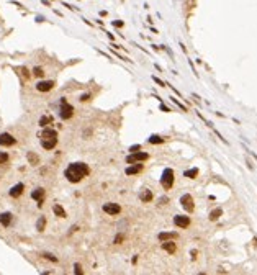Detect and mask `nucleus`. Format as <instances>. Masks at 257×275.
Returning <instances> with one entry per match:
<instances>
[{"label":"nucleus","instance_id":"1","mask_svg":"<svg viewBox=\"0 0 257 275\" xmlns=\"http://www.w3.org/2000/svg\"><path fill=\"white\" fill-rule=\"evenodd\" d=\"M64 175H66V179L69 180V182L77 183V182H80L85 175H88V167H87V164H84V162H74L66 169Z\"/></svg>","mask_w":257,"mask_h":275},{"label":"nucleus","instance_id":"2","mask_svg":"<svg viewBox=\"0 0 257 275\" xmlns=\"http://www.w3.org/2000/svg\"><path fill=\"white\" fill-rule=\"evenodd\" d=\"M74 115V107L67 103L66 98H61V107H59V116L62 120H69Z\"/></svg>","mask_w":257,"mask_h":275},{"label":"nucleus","instance_id":"3","mask_svg":"<svg viewBox=\"0 0 257 275\" xmlns=\"http://www.w3.org/2000/svg\"><path fill=\"white\" fill-rule=\"evenodd\" d=\"M161 183L166 190H169V188L174 185V170H172V169H164L162 177H161Z\"/></svg>","mask_w":257,"mask_h":275},{"label":"nucleus","instance_id":"4","mask_svg":"<svg viewBox=\"0 0 257 275\" xmlns=\"http://www.w3.org/2000/svg\"><path fill=\"white\" fill-rule=\"evenodd\" d=\"M180 205H182V206L188 213H192V211H193V208H195V205H193V198H192V195H188V193L182 195V198H180Z\"/></svg>","mask_w":257,"mask_h":275},{"label":"nucleus","instance_id":"5","mask_svg":"<svg viewBox=\"0 0 257 275\" xmlns=\"http://www.w3.org/2000/svg\"><path fill=\"white\" fill-rule=\"evenodd\" d=\"M149 157L147 152H133L131 156L126 157V162L128 164H133V162H141V161H146V159Z\"/></svg>","mask_w":257,"mask_h":275},{"label":"nucleus","instance_id":"6","mask_svg":"<svg viewBox=\"0 0 257 275\" xmlns=\"http://www.w3.org/2000/svg\"><path fill=\"white\" fill-rule=\"evenodd\" d=\"M103 211L105 213H108V215H118V213L121 211V206L118 203H105L103 205Z\"/></svg>","mask_w":257,"mask_h":275},{"label":"nucleus","instance_id":"7","mask_svg":"<svg viewBox=\"0 0 257 275\" xmlns=\"http://www.w3.org/2000/svg\"><path fill=\"white\" fill-rule=\"evenodd\" d=\"M174 224L178 226V228H187V226L190 224V218L182 216V215H177V216H174Z\"/></svg>","mask_w":257,"mask_h":275},{"label":"nucleus","instance_id":"8","mask_svg":"<svg viewBox=\"0 0 257 275\" xmlns=\"http://www.w3.org/2000/svg\"><path fill=\"white\" fill-rule=\"evenodd\" d=\"M0 144L2 146H13L15 144V138L8 133H2L0 134Z\"/></svg>","mask_w":257,"mask_h":275},{"label":"nucleus","instance_id":"9","mask_svg":"<svg viewBox=\"0 0 257 275\" xmlns=\"http://www.w3.org/2000/svg\"><path fill=\"white\" fill-rule=\"evenodd\" d=\"M53 87H54V82H53V80H41V82L36 83V88H38L39 92H49Z\"/></svg>","mask_w":257,"mask_h":275},{"label":"nucleus","instance_id":"10","mask_svg":"<svg viewBox=\"0 0 257 275\" xmlns=\"http://www.w3.org/2000/svg\"><path fill=\"white\" fill-rule=\"evenodd\" d=\"M31 198L38 201V206H41V205H43V198H44V190H43V188H36V190H33Z\"/></svg>","mask_w":257,"mask_h":275},{"label":"nucleus","instance_id":"11","mask_svg":"<svg viewBox=\"0 0 257 275\" xmlns=\"http://www.w3.org/2000/svg\"><path fill=\"white\" fill-rule=\"evenodd\" d=\"M23 190H25V185L23 183H17L15 187H12V190H10V196H13V198H17V196H20L21 193H23Z\"/></svg>","mask_w":257,"mask_h":275},{"label":"nucleus","instance_id":"12","mask_svg":"<svg viewBox=\"0 0 257 275\" xmlns=\"http://www.w3.org/2000/svg\"><path fill=\"white\" fill-rule=\"evenodd\" d=\"M54 138H58V133L51 128H44L41 133V139H54Z\"/></svg>","mask_w":257,"mask_h":275},{"label":"nucleus","instance_id":"13","mask_svg":"<svg viewBox=\"0 0 257 275\" xmlns=\"http://www.w3.org/2000/svg\"><path fill=\"white\" fill-rule=\"evenodd\" d=\"M56 144H58V138H54V139H41V146L44 149H53Z\"/></svg>","mask_w":257,"mask_h":275},{"label":"nucleus","instance_id":"14","mask_svg":"<svg viewBox=\"0 0 257 275\" xmlns=\"http://www.w3.org/2000/svg\"><path fill=\"white\" fill-rule=\"evenodd\" d=\"M10 223H12V213H2L0 215V224L7 228Z\"/></svg>","mask_w":257,"mask_h":275},{"label":"nucleus","instance_id":"15","mask_svg":"<svg viewBox=\"0 0 257 275\" xmlns=\"http://www.w3.org/2000/svg\"><path fill=\"white\" fill-rule=\"evenodd\" d=\"M162 249L167 250V252H170V254H174V252H175V244L170 241V239H169V241H164V242H162Z\"/></svg>","mask_w":257,"mask_h":275},{"label":"nucleus","instance_id":"16","mask_svg":"<svg viewBox=\"0 0 257 275\" xmlns=\"http://www.w3.org/2000/svg\"><path fill=\"white\" fill-rule=\"evenodd\" d=\"M139 198H141V201H144V203H147V201H151L152 200V192L151 190H143L141 192V195H139Z\"/></svg>","mask_w":257,"mask_h":275},{"label":"nucleus","instance_id":"17","mask_svg":"<svg viewBox=\"0 0 257 275\" xmlns=\"http://www.w3.org/2000/svg\"><path fill=\"white\" fill-rule=\"evenodd\" d=\"M157 238H159V241H161V242H164V241H169V239H175V238H177V234H175V233H161Z\"/></svg>","mask_w":257,"mask_h":275},{"label":"nucleus","instance_id":"18","mask_svg":"<svg viewBox=\"0 0 257 275\" xmlns=\"http://www.w3.org/2000/svg\"><path fill=\"white\" fill-rule=\"evenodd\" d=\"M53 211H54V215H56V216L66 218V211H64V208H62L61 205H54V206H53Z\"/></svg>","mask_w":257,"mask_h":275},{"label":"nucleus","instance_id":"19","mask_svg":"<svg viewBox=\"0 0 257 275\" xmlns=\"http://www.w3.org/2000/svg\"><path fill=\"white\" fill-rule=\"evenodd\" d=\"M143 170V166L141 164H138V166H131L126 169V175H133V174H138V172Z\"/></svg>","mask_w":257,"mask_h":275},{"label":"nucleus","instance_id":"20","mask_svg":"<svg viewBox=\"0 0 257 275\" xmlns=\"http://www.w3.org/2000/svg\"><path fill=\"white\" fill-rule=\"evenodd\" d=\"M221 215H223V210H221V208H216V210H213V211L210 213V220H211V221H216L218 218L221 216Z\"/></svg>","mask_w":257,"mask_h":275},{"label":"nucleus","instance_id":"21","mask_svg":"<svg viewBox=\"0 0 257 275\" xmlns=\"http://www.w3.org/2000/svg\"><path fill=\"white\" fill-rule=\"evenodd\" d=\"M185 177H188V179H195L197 175H198V169H190V170H185Z\"/></svg>","mask_w":257,"mask_h":275},{"label":"nucleus","instance_id":"22","mask_svg":"<svg viewBox=\"0 0 257 275\" xmlns=\"http://www.w3.org/2000/svg\"><path fill=\"white\" fill-rule=\"evenodd\" d=\"M44 226H46V218L41 216L39 220H38V223H36V229H38V231H43V229H44Z\"/></svg>","mask_w":257,"mask_h":275},{"label":"nucleus","instance_id":"23","mask_svg":"<svg viewBox=\"0 0 257 275\" xmlns=\"http://www.w3.org/2000/svg\"><path fill=\"white\" fill-rule=\"evenodd\" d=\"M164 139H162L161 136H157V134H152V136L149 138V142L151 144H159V142H162Z\"/></svg>","mask_w":257,"mask_h":275},{"label":"nucleus","instance_id":"24","mask_svg":"<svg viewBox=\"0 0 257 275\" xmlns=\"http://www.w3.org/2000/svg\"><path fill=\"white\" fill-rule=\"evenodd\" d=\"M28 161L33 164V166H36V164L39 162V157H38L36 154H33V152H29V154H28Z\"/></svg>","mask_w":257,"mask_h":275},{"label":"nucleus","instance_id":"25","mask_svg":"<svg viewBox=\"0 0 257 275\" xmlns=\"http://www.w3.org/2000/svg\"><path fill=\"white\" fill-rule=\"evenodd\" d=\"M51 121H53L51 116H43L41 120H39V126H48V123H51Z\"/></svg>","mask_w":257,"mask_h":275},{"label":"nucleus","instance_id":"26","mask_svg":"<svg viewBox=\"0 0 257 275\" xmlns=\"http://www.w3.org/2000/svg\"><path fill=\"white\" fill-rule=\"evenodd\" d=\"M33 74L36 75V77H43V75H44V72H43L41 67H34V69H33Z\"/></svg>","mask_w":257,"mask_h":275},{"label":"nucleus","instance_id":"27","mask_svg":"<svg viewBox=\"0 0 257 275\" xmlns=\"http://www.w3.org/2000/svg\"><path fill=\"white\" fill-rule=\"evenodd\" d=\"M8 161V154L7 152H0V164H5Z\"/></svg>","mask_w":257,"mask_h":275},{"label":"nucleus","instance_id":"28","mask_svg":"<svg viewBox=\"0 0 257 275\" xmlns=\"http://www.w3.org/2000/svg\"><path fill=\"white\" fill-rule=\"evenodd\" d=\"M74 269H75V275H80V274H82V269H80V265H79V264H75V265H74Z\"/></svg>","mask_w":257,"mask_h":275},{"label":"nucleus","instance_id":"29","mask_svg":"<svg viewBox=\"0 0 257 275\" xmlns=\"http://www.w3.org/2000/svg\"><path fill=\"white\" fill-rule=\"evenodd\" d=\"M43 257H46V259H49V260H53V262H58V259L54 257V255H51V254H43Z\"/></svg>","mask_w":257,"mask_h":275},{"label":"nucleus","instance_id":"30","mask_svg":"<svg viewBox=\"0 0 257 275\" xmlns=\"http://www.w3.org/2000/svg\"><path fill=\"white\" fill-rule=\"evenodd\" d=\"M172 102H174V103H175V105H178V107H180V108H182V110H183V112H185V107H183V105H182V103H180V102H178V100H177V98H174V97H172Z\"/></svg>","mask_w":257,"mask_h":275},{"label":"nucleus","instance_id":"31","mask_svg":"<svg viewBox=\"0 0 257 275\" xmlns=\"http://www.w3.org/2000/svg\"><path fill=\"white\" fill-rule=\"evenodd\" d=\"M121 241H123V234H118V236L115 238V244H120Z\"/></svg>","mask_w":257,"mask_h":275},{"label":"nucleus","instance_id":"32","mask_svg":"<svg viewBox=\"0 0 257 275\" xmlns=\"http://www.w3.org/2000/svg\"><path fill=\"white\" fill-rule=\"evenodd\" d=\"M152 80H154V82H157L159 85H161V87H164V82H162V80H159L157 77H152Z\"/></svg>","mask_w":257,"mask_h":275},{"label":"nucleus","instance_id":"33","mask_svg":"<svg viewBox=\"0 0 257 275\" xmlns=\"http://www.w3.org/2000/svg\"><path fill=\"white\" fill-rule=\"evenodd\" d=\"M88 98H90V95H88V93H85V95H82V97H80V100H82V102L88 100Z\"/></svg>","mask_w":257,"mask_h":275},{"label":"nucleus","instance_id":"34","mask_svg":"<svg viewBox=\"0 0 257 275\" xmlns=\"http://www.w3.org/2000/svg\"><path fill=\"white\" fill-rule=\"evenodd\" d=\"M138 149H139V146H138V144H136V146H131V147H129V151H131V152H134V151H138Z\"/></svg>","mask_w":257,"mask_h":275},{"label":"nucleus","instance_id":"35","mask_svg":"<svg viewBox=\"0 0 257 275\" xmlns=\"http://www.w3.org/2000/svg\"><path fill=\"white\" fill-rule=\"evenodd\" d=\"M166 201H167V196H162L161 200H159V203H161V205H164Z\"/></svg>","mask_w":257,"mask_h":275},{"label":"nucleus","instance_id":"36","mask_svg":"<svg viewBox=\"0 0 257 275\" xmlns=\"http://www.w3.org/2000/svg\"><path fill=\"white\" fill-rule=\"evenodd\" d=\"M113 25L115 26H123V21H113Z\"/></svg>","mask_w":257,"mask_h":275},{"label":"nucleus","instance_id":"37","mask_svg":"<svg viewBox=\"0 0 257 275\" xmlns=\"http://www.w3.org/2000/svg\"><path fill=\"white\" fill-rule=\"evenodd\" d=\"M161 108H162V112H170V110H169V108H167V107H166V105H162V103H161Z\"/></svg>","mask_w":257,"mask_h":275}]
</instances>
